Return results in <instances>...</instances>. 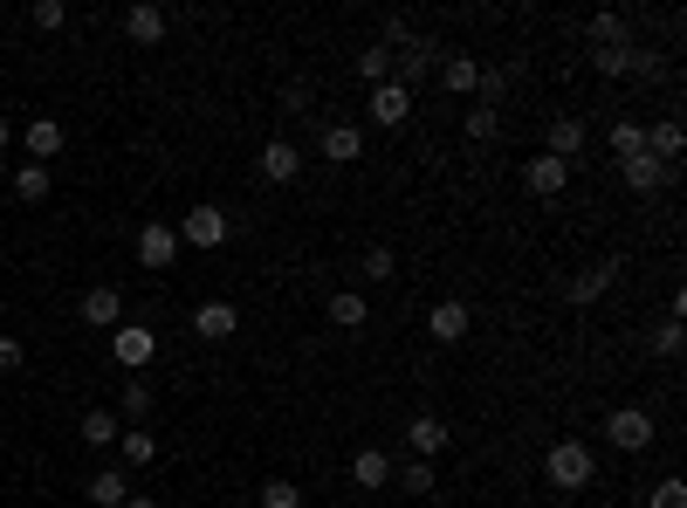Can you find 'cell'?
I'll use <instances>...</instances> for the list:
<instances>
[{
    "mask_svg": "<svg viewBox=\"0 0 687 508\" xmlns=\"http://www.w3.org/2000/svg\"><path fill=\"white\" fill-rule=\"evenodd\" d=\"M592 474H598L592 440H557V447L543 453V481H550L557 495H584V488H592Z\"/></svg>",
    "mask_w": 687,
    "mask_h": 508,
    "instance_id": "1",
    "label": "cell"
},
{
    "mask_svg": "<svg viewBox=\"0 0 687 508\" xmlns=\"http://www.w3.org/2000/svg\"><path fill=\"white\" fill-rule=\"evenodd\" d=\"M111 358H117V371H145L151 358H159V330H151V323H117L111 330Z\"/></svg>",
    "mask_w": 687,
    "mask_h": 508,
    "instance_id": "2",
    "label": "cell"
},
{
    "mask_svg": "<svg viewBox=\"0 0 687 508\" xmlns=\"http://www.w3.org/2000/svg\"><path fill=\"white\" fill-rule=\"evenodd\" d=\"M605 440H612L619 453H646L653 447V413L646 405H619V413L605 419Z\"/></svg>",
    "mask_w": 687,
    "mask_h": 508,
    "instance_id": "3",
    "label": "cell"
},
{
    "mask_svg": "<svg viewBox=\"0 0 687 508\" xmlns=\"http://www.w3.org/2000/svg\"><path fill=\"white\" fill-rule=\"evenodd\" d=\"M138 262L151 275H165L172 262H180V227H172V220H145L138 227Z\"/></svg>",
    "mask_w": 687,
    "mask_h": 508,
    "instance_id": "4",
    "label": "cell"
},
{
    "mask_svg": "<svg viewBox=\"0 0 687 508\" xmlns=\"http://www.w3.org/2000/svg\"><path fill=\"white\" fill-rule=\"evenodd\" d=\"M447 56V48L440 42H426V35H413V42H405L399 48V56H392V83H405V90H420L426 83V69H434Z\"/></svg>",
    "mask_w": 687,
    "mask_h": 508,
    "instance_id": "5",
    "label": "cell"
},
{
    "mask_svg": "<svg viewBox=\"0 0 687 508\" xmlns=\"http://www.w3.org/2000/svg\"><path fill=\"white\" fill-rule=\"evenodd\" d=\"M227 234H234V220H227L220 207H193L180 220V247H227Z\"/></svg>",
    "mask_w": 687,
    "mask_h": 508,
    "instance_id": "6",
    "label": "cell"
},
{
    "mask_svg": "<svg viewBox=\"0 0 687 508\" xmlns=\"http://www.w3.org/2000/svg\"><path fill=\"white\" fill-rule=\"evenodd\" d=\"M468 330H474V310H468L461 296H447V302H434V310H426V337H434V344H461Z\"/></svg>",
    "mask_w": 687,
    "mask_h": 508,
    "instance_id": "7",
    "label": "cell"
},
{
    "mask_svg": "<svg viewBox=\"0 0 687 508\" xmlns=\"http://www.w3.org/2000/svg\"><path fill=\"white\" fill-rule=\"evenodd\" d=\"M254 165H262V180H268V186H296V180H302V145H289V138H268Z\"/></svg>",
    "mask_w": 687,
    "mask_h": 508,
    "instance_id": "8",
    "label": "cell"
},
{
    "mask_svg": "<svg viewBox=\"0 0 687 508\" xmlns=\"http://www.w3.org/2000/svg\"><path fill=\"white\" fill-rule=\"evenodd\" d=\"M399 440L413 447V461H440V453H447V419H434V413H413Z\"/></svg>",
    "mask_w": 687,
    "mask_h": 508,
    "instance_id": "9",
    "label": "cell"
},
{
    "mask_svg": "<svg viewBox=\"0 0 687 508\" xmlns=\"http://www.w3.org/2000/svg\"><path fill=\"white\" fill-rule=\"evenodd\" d=\"M405 117H413V90H405V83H378L371 90V124H378V131H399Z\"/></svg>",
    "mask_w": 687,
    "mask_h": 508,
    "instance_id": "10",
    "label": "cell"
},
{
    "mask_svg": "<svg viewBox=\"0 0 687 508\" xmlns=\"http://www.w3.org/2000/svg\"><path fill=\"white\" fill-rule=\"evenodd\" d=\"M523 186L537 193V199H557V193L571 186V165H564V159H550V151H537V159L523 165Z\"/></svg>",
    "mask_w": 687,
    "mask_h": 508,
    "instance_id": "11",
    "label": "cell"
},
{
    "mask_svg": "<svg viewBox=\"0 0 687 508\" xmlns=\"http://www.w3.org/2000/svg\"><path fill=\"white\" fill-rule=\"evenodd\" d=\"M14 138L28 145V165H48V159H62V145H69V131H62L56 117H35L28 131H14Z\"/></svg>",
    "mask_w": 687,
    "mask_h": 508,
    "instance_id": "12",
    "label": "cell"
},
{
    "mask_svg": "<svg viewBox=\"0 0 687 508\" xmlns=\"http://www.w3.org/2000/svg\"><path fill=\"white\" fill-rule=\"evenodd\" d=\"M317 151H323V165H358V151H365V131H358V124H323Z\"/></svg>",
    "mask_w": 687,
    "mask_h": 508,
    "instance_id": "13",
    "label": "cell"
},
{
    "mask_svg": "<svg viewBox=\"0 0 687 508\" xmlns=\"http://www.w3.org/2000/svg\"><path fill=\"white\" fill-rule=\"evenodd\" d=\"M351 481H358L365 495L392 488V453H386V447H358V453H351Z\"/></svg>",
    "mask_w": 687,
    "mask_h": 508,
    "instance_id": "14",
    "label": "cell"
},
{
    "mask_svg": "<svg viewBox=\"0 0 687 508\" xmlns=\"http://www.w3.org/2000/svg\"><path fill=\"white\" fill-rule=\"evenodd\" d=\"M193 330H199V337H207V344H227V337H234V330H241V310H234V302H199V310H193Z\"/></svg>",
    "mask_w": 687,
    "mask_h": 508,
    "instance_id": "15",
    "label": "cell"
},
{
    "mask_svg": "<svg viewBox=\"0 0 687 508\" xmlns=\"http://www.w3.org/2000/svg\"><path fill=\"white\" fill-rule=\"evenodd\" d=\"M124 35H131L138 48H159V42H165V8H159V0H138V8H124Z\"/></svg>",
    "mask_w": 687,
    "mask_h": 508,
    "instance_id": "16",
    "label": "cell"
},
{
    "mask_svg": "<svg viewBox=\"0 0 687 508\" xmlns=\"http://www.w3.org/2000/svg\"><path fill=\"white\" fill-rule=\"evenodd\" d=\"M76 310H83V323H90V330H117V323H124V296H117L111 282H96L83 302H76Z\"/></svg>",
    "mask_w": 687,
    "mask_h": 508,
    "instance_id": "17",
    "label": "cell"
},
{
    "mask_svg": "<svg viewBox=\"0 0 687 508\" xmlns=\"http://www.w3.org/2000/svg\"><path fill=\"white\" fill-rule=\"evenodd\" d=\"M619 180H626L632 193H660V186L674 180V165H660L653 151H640V159H619Z\"/></svg>",
    "mask_w": 687,
    "mask_h": 508,
    "instance_id": "18",
    "label": "cell"
},
{
    "mask_svg": "<svg viewBox=\"0 0 687 508\" xmlns=\"http://www.w3.org/2000/svg\"><path fill=\"white\" fill-rule=\"evenodd\" d=\"M440 83H447L454 96H474V90H481V56H461V48H447V56H440Z\"/></svg>",
    "mask_w": 687,
    "mask_h": 508,
    "instance_id": "19",
    "label": "cell"
},
{
    "mask_svg": "<svg viewBox=\"0 0 687 508\" xmlns=\"http://www.w3.org/2000/svg\"><path fill=\"white\" fill-rule=\"evenodd\" d=\"M83 495H90L96 508H124V501H131V474H124V467H96Z\"/></svg>",
    "mask_w": 687,
    "mask_h": 508,
    "instance_id": "20",
    "label": "cell"
},
{
    "mask_svg": "<svg viewBox=\"0 0 687 508\" xmlns=\"http://www.w3.org/2000/svg\"><path fill=\"white\" fill-rule=\"evenodd\" d=\"M584 138H592V124H584V117H557V124H550V159H564V165H577V151H584Z\"/></svg>",
    "mask_w": 687,
    "mask_h": 508,
    "instance_id": "21",
    "label": "cell"
},
{
    "mask_svg": "<svg viewBox=\"0 0 687 508\" xmlns=\"http://www.w3.org/2000/svg\"><path fill=\"white\" fill-rule=\"evenodd\" d=\"M111 413H117V419H131V426H145V419H151V378H124Z\"/></svg>",
    "mask_w": 687,
    "mask_h": 508,
    "instance_id": "22",
    "label": "cell"
},
{
    "mask_svg": "<svg viewBox=\"0 0 687 508\" xmlns=\"http://www.w3.org/2000/svg\"><path fill=\"white\" fill-rule=\"evenodd\" d=\"M330 330H365V316H371V302L358 296V289H337V296H330Z\"/></svg>",
    "mask_w": 687,
    "mask_h": 508,
    "instance_id": "23",
    "label": "cell"
},
{
    "mask_svg": "<svg viewBox=\"0 0 687 508\" xmlns=\"http://www.w3.org/2000/svg\"><path fill=\"white\" fill-rule=\"evenodd\" d=\"M646 151H653V159H660V165H674V159H680V151H687V131H680V117H660V124H653V131H646Z\"/></svg>",
    "mask_w": 687,
    "mask_h": 508,
    "instance_id": "24",
    "label": "cell"
},
{
    "mask_svg": "<svg viewBox=\"0 0 687 508\" xmlns=\"http://www.w3.org/2000/svg\"><path fill=\"white\" fill-rule=\"evenodd\" d=\"M117 453H124V467H151V461H159V440H151V426H124Z\"/></svg>",
    "mask_w": 687,
    "mask_h": 508,
    "instance_id": "25",
    "label": "cell"
},
{
    "mask_svg": "<svg viewBox=\"0 0 687 508\" xmlns=\"http://www.w3.org/2000/svg\"><path fill=\"white\" fill-rule=\"evenodd\" d=\"M117 434H124V419L111 413V405H90V413H83V440H90L96 453H104V447H117Z\"/></svg>",
    "mask_w": 687,
    "mask_h": 508,
    "instance_id": "26",
    "label": "cell"
},
{
    "mask_svg": "<svg viewBox=\"0 0 687 508\" xmlns=\"http://www.w3.org/2000/svg\"><path fill=\"white\" fill-rule=\"evenodd\" d=\"M612 275H619V262H598V268H584V275H571V302H598L605 289H612Z\"/></svg>",
    "mask_w": 687,
    "mask_h": 508,
    "instance_id": "27",
    "label": "cell"
},
{
    "mask_svg": "<svg viewBox=\"0 0 687 508\" xmlns=\"http://www.w3.org/2000/svg\"><path fill=\"white\" fill-rule=\"evenodd\" d=\"M626 42H632V21H626L619 8L592 14V48H626Z\"/></svg>",
    "mask_w": 687,
    "mask_h": 508,
    "instance_id": "28",
    "label": "cell"
},
{
    "mask_svg": "<svg viewBox=\"0 0 687 508\" xmlns=\"http://www.w3.org/2000/svg\"><path fill=\"white\" fill-rule=\"evenodd\" d=\"M605 145H612V159H640V151H646V124L640 117H619L612 131H605Z\"/></svg>",
    "mask_w": 687,
    "mask_h": 508,
    "instance_id": "29",
    "label": "cell"
},
{
    "mask_svg": "<svg viewBox=\"0 0 687 508\" xmlns=\"http://www.w3.org/2000/svg\"><path fill=\"white\" fill-rule=\"evenodd\" d=\"M48 186H56V172L48 165H14V199H28V207H42Z\"/></svg>",
    "mask_w": 687,
    "mask_h": 508,
    "instance_id": "30",
    "label": "cell"
},
{
    "mask_svg": "<svg viewBox=\"0 0 687 508\" xmlns=\"http://www.w3.org/2000/svg\"><path fill=\"white\" fill-rule=\"evenodd\" d=\"M358 83H365V90H378V83H392V48H378V42L365 48V56H358Z\"/></svg>",
    "mask_w": 687,
    "mask_h": 508,
    "instance_id": "31",
    "label": "cell"
},
{
    "mask_svg": "<svg viewBox=\"0 0 687 508\" xmlns=\"http://www.w3.org/2000/svg\"><path fill=\"white\" fill-rule=\"evenodd\" d=\"M461 131H468V138H474V145H489V138H495V131H502V111H495V104H474V111H468V117H461Z\"/></svg>",
    "mask_w": 687,
    "mask_h": 508,
    "instance_id": "32",
    "label": "cell"
},
{
    "mask_svg": "<svg viewBox=\"0 0 687 508\" xmlns=\"http://www.w3.org/2000/svg\"><path fill=\"white\" fill-rule=\"evenodd\" d=\"M392 481L405 495H434V461H413V467H392Z\"/></svg>",
    "mask_w": 687,
    "mask_h": 508,
    "instance_id": "33",
    "label": "cell"
},
{
    "mask_svg": "<svg viewBox=\"0 0 687 508\" xmlns=\"http://www.w3.org/2000/svg\"><path fill=\"white\" fill-rule=\"evenodd\" d=\"M28 21H35L42 35H56V28H69V8H62V0H35V8H28Z\"/></svg>",
    "mask_w": 687,
    "mask_h": 508,
    "instance_id": "34",
    "label": "cell"
},
{
    "mask_svg": "<svg viewBox=\"0 0 687 508\" xmlns=\"http://www.w3.org/2000/svg\"><path fill=\"white\" fill-rule=\"evenodd\" d=\"M365 275H371V282H392V275H399V254H392L386 241L365 247Z\"/></svg>",
    "mask_w": 687,
    "mask_h": 508,
    "instance_id": "35",
    "label": "cell"
},
{
    "mask_svg": "<svg viewBox=\"0 0 687 508\" xmlns=\"http://www.w3.org/2000/svg\"><path fill=\"white\" fill-rule=\"evenodd\" d=\"M262 508H302V488L296 481H262Z\"/></svg>",
    "mask_w": 687,
    "mask_h": 508,
    "instance_id": "36",
    "label": "cell"
},
{
    "mask_svg": "<svg viewBox=\"0 0 687 508\" xmlns=\"http://www.w3.org/2000/svg\"><path fill=\"white\" fill-rule=\"evenodd\" d=\"M646 508H687V481H680V474H667V481L653 488V501H646Z\"/></svg>",
    "mask_w": 687,
    "mask_h": 508,
    "instance_id": "37",
    "label": "cell"
},
{
    "mask_svg": "<svg viewBox=\"0 0 687 508\" xmlns=\"http://www.w3.org/2000/svg\"><path fill=\"white\" fill-rule=\"evenodd\" d=\"M680 344H687V337H680V323H674V316L653 330V350H660V358H680Z\"/></svg>",
    "mask_w": 687,
    "mask_h": 508,
    "instance_id": "38",
    "label": "cell"
},
{
    "mask_svg": "<svg viewBox=\"0 0 687 508\" xmlns=\"http://www.w3.org/2000/svg\"><path fill=\"white\" fill-rule=\"evenodd\" d=\"M405 42H413V21H405V14H392V21H386V35H378V48H392V56H399Z\"/></svg>",
    "mask_w": 687,
    "mask_h": 508,
    "instance_id": "39",
    "label": "cell"
},
{
    "mask_svg": "<svg viewBox=\"0 0 687 508\" xmlns=\"http://www.w3.org/2000/svg\"><path fill=\"white\" fill-rule=\"evenodd\" d=\"M21 365H28V344H21V337H0V371H21Z\"/></svg>",
    "mask_w": 687,
    "mask_h": 508,
    "instance_id": "40",
    "label": "cell"
},
{
    "mask_svg": "<svg viewBox=\"0 0 687 508\" xmlns=\"http://www.w3.org/2000/svg\"><path fill=\"white\" fill-rule=\"evenodd\" d=\"M502 90H508V76H502V69H481V104H495Z\"/></svg>",
    "mask_w": 687,
    "mask_h": 508,
    "instance_id": "41",
    "label": "cell"
},
{
    "mask_svg": "<svg viewBox=\"0 0 687 508\" xmlns=\"http://www.w3.org/2000/svg\"><path fill=\"white\" fill-rule=\"evenodd\" d=\"M124 508H159V495H131V501H124Z\"/></svg>",
    "mask_w": 687,
    "mask_h": 508,
    "instance_id": "42",
    "label": "cell"
},
{
    "mask_svg": "<svg viewBox=\"0 0 687 508\" xmlns=\"http://www.w3.org/2000/svg\"><path fill=\"white\" fill-rule=\"evenodd\" d=\"M8 145H14V124H8V117H0V151H8Z\"/></svg>",
    "mask_w": 687,
    "mask_h": 508,
    "instance_id": "43",
    "label": "cell"
},
{
    "mask_svg": "<svg viewBox=\"0 0 687 508\" xmlns=\"http://www.w3.org/2000/svg\"><path fill=\"white\" fill-rule=\"evenodd\" d=\"M0 316H8V289H0Z\"/></svg>",
    "mask_w": 687,
    "mask_h": 508,
    "instance_id": "44",
    "label": "cell"
}]
</instances>
